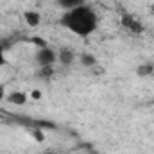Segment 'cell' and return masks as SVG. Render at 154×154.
I'll list each match as a JSON object with an SVG mask.
<instances>
[{"label": "cell", "mask_w": 154, "mask_h": 154, "mask_svg": "<svg viewBox=\"0 0 154 154\" xmlns=\"http://www.w3.org/2000/svg\"><path fill=\"white\" fill-rule=\"evenodd\" d=\"M57 61H59L63 66H72L74 61H75V52H74L72 48H68V47H63V48L59 50V54H57Z\"/></svg>", "instance_id": "obj_4"}, {"label": "cell", "mask_w": 154, "mask_h": 154, "mask_svg": "<svg viewBox=\"0 0 154 154\" xmlns=\"http://www.w3.org/2000/svg\"><path fill=\"white\" fill-rule=\"evenodd\" d=\"M5 50H7V48L4 47V43H0V68L7 65V56H5Z\"/></svg>", "instance_id": "obj_11"}, {"label": "cell", "mask_w": 154, "mask_h": 154, "mask_svg": "<svg viewBox=\"0 0 154 154\" xmlns=\"http://www.w3.org/2000/svg\"><path fill=\"white\" fill-rule=\"evenodd\" d=\"M57 2V5L63 9V11H70V9H74V7H79V5H84L86 2L84 0H56Z\"/></svg>", "instance_id": "obj_8"}, {"label": "cell", "mask_w": 154, "mask_h": 154, "mask_svg": "<svg viewBox=\"0 0 154 154\" xmlns=\"http://www.w3.org/2000/svg\"><path fill=\"white\" fill-rule=\"evenodd\" d=\"M120 25L127 31V32H131V34H142L143 32V23H142V20H138L134 14H131V13H122L120 14Z\"/></svg>", "instance_id": "obj_3"}, {"label": "cell", "mask_w": 154, "mask_h": 154, "mask_svg": "<svg viewBox=\"0 0 154 154\" xmlns=\"http://www.w3.org/2000/svg\"><path fill=\"white\" fill-rule=\"evenodd\" d=\"M43 154H59V152H54V151H47V152H43Z\"/></svg>", "instance_id": "obj_13"}, {"label": "cell", "mask_w": 154, "mask_h": 154, "mask_svg": "<svg viewBox=\"0 0 154 154\" xmlns=\"http://www.w3.org/2000/svg\"><path fill=\"white\" fill-rule=\"evenodd\" d=\"M152 106H154V99H152Z\"/></svg>", "instance_id": "obj_14"}, {"label": "cell", "mask_w": 154, "mask_h": 154, "mask_svg": "<svg viewBox=\"0 0 154 154\" xmlns=\"http://www.w3.org/2000/svg\"><path fill=\"white\" fill-rule=\"evenodd\" d=\"M39 75H41V79H50V77L54 75V66H43V68H39Z\"/></svg>", "instance_id": "obj_10"}, {"label": "cell", "mask_w": 154, "mask_h": 154, "mask_svg": "<svg viewBox=\"0 0 154 154\" xmlns=\"http://www.w3.org/2000/svg\"><path fill=\"white\" fill-rule=\"evenodd\" d=\"M5 100L14 106H23L27 102V95H25V91H11L9 95H5Z\"/></svg>", "instance_id": "obj_5"}, {"label": "cell", "mask_w": 154, "mask_h": 154, "mask_svg": "<svg viewBox=\"0 0 154 154\" xmlns=\"http://www.w3.org/2000/svg\"><path fill=\"white\" fill-rule=\"evenodd\" d=\"M154 72V65L152 63H142L138 68H136V74L140 77H149Z\"/></svg>", "instance_id": "obj_9"}, {"label": "cell", "mask_w": 154, "mask_h": 154, "mask_svg": "<svg viewBox=\"0 0 154 154\" xmlns=\"http://www.w3.org/2000/svg\"><path fill=\"white\" fill-rule=\"evenodd\" d=\"M59 23L79 38H88L99 29V14L93 7L84 4L70 11H65L59 18Z\"/></svg>", "instance_id": "obj_1"}, {"label": "cell", "mask_w": 154, "mask_h": 154, "mask_svg": "<svg viewBox=\"0 0 154 154\" xmlns=\"http://www.w3.org/2000/svg\"><path fill=\"white\" fill-rule=\"evenodd\" d=\"M23 20H25V23L29 27H38L41 23V14L38 11H34V9H29V11L23 13Z\"/></svg>", "instance_id": "obj_6"}, {"label": "cell", "mask_w": 154, "mask_h": 154, "mask_svg": "<svg viewBox=\"0 0 154 154\" xmlns=\"http://www.w3.org/2000/svg\"><path fill=\"white\" fill-rule=\"evenodd\" d=\"M5 91H7L5 90V84H0V102L5 99Z\"/></svg>", "instance_id": "obj_12"}, {"label": "cell", "mask_w": 154, "mask_h": 154, "mask_svg": "<svg viewBox=\"0 0 154 154\" xmlns=\"http://www.w3.org/2000/svg\"><path fill=\"white\" fill-rule=\"evenodd\" d=\"M79 63L82 65V66H86V68H93V66H97V57L93 56V54H88V52H84V54H81L79 56Z\"/></svg>", "instance_id": "obj_7"}, {"label": "cell", "mask_w": 154, "mask_h": 154, "mask_svg": "<svg viewBox=\"0 0 154 154\" xmlns=\"http://www.w3.org/2000/svg\"><path fill=\"white\" fill-rule=\"evenodd\" d=\"M34 59H36L39 68H43V66H54L56 61H57V52L52 47L45 45V47H39L38 50H36Z\"/></svg>", "instance_id": "obj_2"}]
</instances>
